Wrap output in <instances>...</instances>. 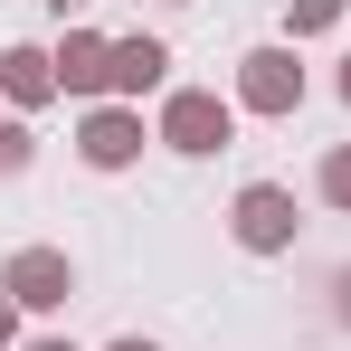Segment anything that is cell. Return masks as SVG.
Segmentation results:
<instances>
[{
	"label": "cell",
	"instance_id": "obj_1",
	"mask_svg": "<svg viewBox=\"0 0 351 351\" xmlns=\"http://www.w3.org/2000/svg\"><path fill=\"white\" fill-rule=\"evenodd\" d=\"M228 133H237V95H209V86H171L162 95V123H152V143H171L190 162L228 152Z\"/></svg>",
	"mask_w": 351,
	"mask_h": 351
},
{
	"label": "cell",
	"instance_id": "obj_2",
	"mask_svg": "<svg viewBox=\"0 0 351 351\" xmlns=\"http://www.w3.org/2000/svg\"><path fill=\"white\" fill-rule=\"evenodd\" d=\"M237 114H304V58H294V38H266V48H247L237 58Z\"/></svg>",
	"mask_w": 351,
	"mask_h": 351
},
{
	"label": "cell",
	"instance_id": "obj_3",
	"mask_svg": "<svg viewBox=\"0 0 351 351\" xmlns=\"http://www.w3.org/2000/svg\"><path fill=\"white\" fill-rule=\"evenodd\" d=\"M294 228H304V219H294V190H285V180H247V190L228 199V237L247 247V256H285Z\"/></svg>",
	"mask_w": 351,
	"mask_h": 351
},
{
	"label": "cell",
	"instance_id": "obj_4",
	"mask_svg": "<svg viewBox=\"0 0 351 351\" xmlns=\"http://www.w3.org/2000/svg\"><path fill=\"white\" fill-rule=\"evenodd\" d=\"M0 294H10L19 313H66V294H76L66 247H19V256L0 266Z\"/></svg>",
	"mask_w": 351,
	"mask_h": 351
},
{
	"label": "cell",
	"instance_id": "obj_5",
	"mask_svg": "<svg viewBox=\"0 0 351 351\" xmlns=\"http://www.w3.org/2000/svg\"><path fill=\"white\" fill-rule=\"evenodd\" d=\"M143 143H152V133H143L133 105H95V114L76 123V162H86V171H133Z\"/></svg>",
	"mask_w": 351,
	"mask_h": 351
},
{
	"label": "cell",
	"instance_id": "obj_6",
	"mask_svg": "<svg viewBox=\"0 0 351 351\" xmlns=\"http://www.w3.org/2000/svg\"><path fill=\"white\" fill-rule=\"evenodd\" d=\"M48 58H58V95H105V76H114V38H105V29H66Z\"/></svg>",
	"mask_w": 351,
	"mask_h": 351
},
{
	"label": "cell",
	"instance_id": "obj_7",
	"mask_svg": "<svg viewBox=\"0 0 351 351\" xmlns=\"http://www.w3.org/2000/svg\"><path fill=\"white\" fill-rule=\"evenodd\" d=\"M162 76H171V48H162V38H143V29L114 38V76H105V95H114V105H143Z\"/></svg>",
	"mask_w": 351,
	"mask_h": 351
},
{
	"label": "cell",
	"instance_id": "obj_8",
	"mask_svg": "<svg viewBox=\"0 0 351 351\" xmlns=\"http://www.w3.org/2000/svg\"><path fill=\"white\" fill-rule=\"evenodd\" d=\"M0 95H10L19 114L58 105V58H48V48H29V38H19V48H0Z\"/></svg>",
	"mask_w": 351,
	"mask_h": 351
},
{
	"label": "cell",
	"instance_id": "obj_9",
	"mask_svg": "<svg viewBox=\"0 0 351 351\" xmlns=\"http://www.w3.org/2000/svg\"><path fill=\"white\" fill-rule=\"evenodd\" d=\"M342 10L351 0H285V29L294 38H323V29H342Z\"/></svg>",
	"mask_w": 351,
	"mask_h": 351
},
{
	"label": "cell",
	"instance_id": "obj_10",
	"mask_svg": "<svg viewBox=\"0 0 351 351\" xmlns=\"http://www.w3.org/2000/svg\"><path fill=\"white\" fill-rule=\"evenodd\" d=\"M313 190H323L332 209H351V143H332V152H323V171H313Z\"/></svg>",
	"mask_w": 351,
	"mask_h": 351
},
{
	"label": "cell",
	"instance_id": "obj_11",
	"mask_svg": "<svg viewBox=\"0 0 351 351\" xmlns=\"http://www.w3.org/2000/svg\"><path fill=\"white\" fill-rule=\"evenodd\" d=\"M29 162H38V133L29 123H0V180H19Z\"/></svg>",
	"mask_w": 351,
	"mask_h": 351
},
{
	"label": "cell",
	"instance_id": "obj_12",
	"mask_svg": "<svg viewBox=\"0 0 351 351\" xmlns=\"http://www.w3.org/2000/svg\"><path fill=\"white\" fill-rule=\"evenodd\" d=\"M0 351H19V304L0 294Z\"/></svg>",
	"mask_w": 351,
	"mask_h": 351
},
{
	"label": "cell",
	"instance_id": "obj_13",
	"mask_svg": "<svg viewBox=\"0 0 351 351\" xmlns=\"http://www.w3.org/2000/svg\"><path fill=\"white\" fill-rule=\"evenodd\" d=\"M105 351H162V342H143V332H123V342H105Z\"/></svg>",
	"mask_w": 351,
	"mask_h": 351
},
{
	"label": "cell",
	"instance_id": "obj_14",
	"mask_svg": "<svg viewBox=\"0 0 351 351\" xmlns=\"http://www.w3.org/2000/svg\"><path fill=\"white\" fill-rule=\"evenodd\" d=\"M19 351H76V342H58V332H48V342H19Z\"/></svg>",
	"mask_w": 351,
	"mask_h": 351
},
{
	"label": "cell",
	"instance_id": "obj_15",
	"mask_svg": "<svg viewBox=\"0 0 351 351\" xmlns=\"http://www.w3.org/2000/svg\"><path fill=\"white\" fill-rule=\"evenodd\" d=\"M332 86H342V105H351V58H342V76H332Z\"/></svg>",
	"mask_w": 351,
	"mask_h": 351
},
{
	"label": "cell",
	"instance_id": "obj_16",
	"mask_svg": "<svg viewBox=\"0 0 351 351\" xmlns=\"http://www.w3.org/2000/svg\"><path fill=\"white\" fill-rule=\"evenodd\" d=\"M332 294H342V323H351V276H342V285H332Z\"/></svg>",
	"mask_w": 351,
	"mask_h": 351
},
{
	"label": "cell",
	"instance_id": "obj_17",
	"mask_svg": "<svg viewBox=\"0 0 351 351\" xmlns=\"http://www.w3.org/2000/svg\"><path fill=\"white\" fill-rule=\"evenodd\" d=\"M48 10H86V0H48Z\"/></svg>",
	"mask_w": 351,
	"mask_h": 351
},
{
	"label": "cell",
	"instance_id": "obj_18",
	"mask_svg": "<svg viewBox=\"0 0 351 351\" xmlns=\"http://www.w3.org/2000/svg\"><path fill=\"white\" fill-rule=\"evenodd\" d=\"M171 10H180V0H171Z\"/></svg>",
	"mask_w": 351,
	"mask_h": 351
}]
</instances>
